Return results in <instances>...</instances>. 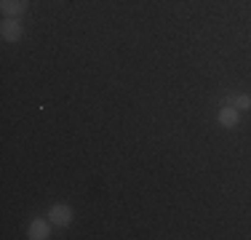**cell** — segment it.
I'll return each instance as SVG.
<instances>
[{
  "mask_svg": "<svg viewBox=\"0 0 251 240\" xmlns=\"http://www.w3.org/2000/svg\"><path fill=\"white\" fill-rule=\"evenodd\" d=\"M217 120H219L222 128H235V125L241 123V110H235V107H230V104H222L217 112Z\"/></svg>",
  "mask_w": 251,
  "mask_h": 240,
  "instance_id": "obj_4",
  "label": "cell"
},
{
  "mask_svg": "<svg viewBox=\"0 0 251 240\" xmlns=\"http://www.w3.org/2000/svg\"><path fill=\"white\" fill-rule=\"evenodd\" d=\"M22 35H25V27H22L19 19H14V16H5V19L0 22V38H3L5 43H19Z\"/></svg>",
  "mask_w": 251,
  "mask_h": 240,
  "instance_id": "obj_1",
  "label": "cell"
},
{
  "mask_svg": "<svg viewBox=\"0 0 251 240\" xmlns=\"http://www.w3.org/2000/svg\"><path fill=\"white\" fill-rule=\"evenodd\" d=\"M49 221L53 227H70L73 224V208L67 203H53L49 208Z\"/></svg>",
  "mask_w": 251,
  "mask_h": 240,
  "instance_id": "obj_2",
  "label": "cell"
},
{
  "mask_svg": "<svg viewBox=\"0 0 251 240\" xmlns=\"http://www.w3.org/2000/svg\"><path fill=\"white\" fill-rule=\"evenodd\" d=\"M225 104L235 107V110H251V94H230Z\"/></svg>",
  "mask_w": 251,
  "mask_h": 240,
  "instance_id": "obj_6",
  "label": "cell"
},
{
  "mask_svg": "<svg viewBox=\"0 0 251 240\" xmlns=\"http://www.w3.org/2000/svg\"><path fill=\"white\" fill-rule=\"evenodd\" d=\"M29 0H0V11H3V16H14V19H19L22 14L27 11Z\"/></svg>",
  "mask_w": 251,
  "mask_h": 240,
  "instance_id": "obj_5",
  "label": "cell"
},
{
  "mask_svg": "<svg viewBox=\"0 0 251 240\" xmlns=\"http://www.w3.org/2000/svg\"><path fill=\"white\" fill-rule=\"evenodd\" d=\"M29 240H49L51 238V221L49 219H32L27 227Z\"/></svg>",
  "mask_w": 251,
  "mask_h": 240,
  "instance_id": "obj_3",
  "label": "cell"
}]
</instances>
